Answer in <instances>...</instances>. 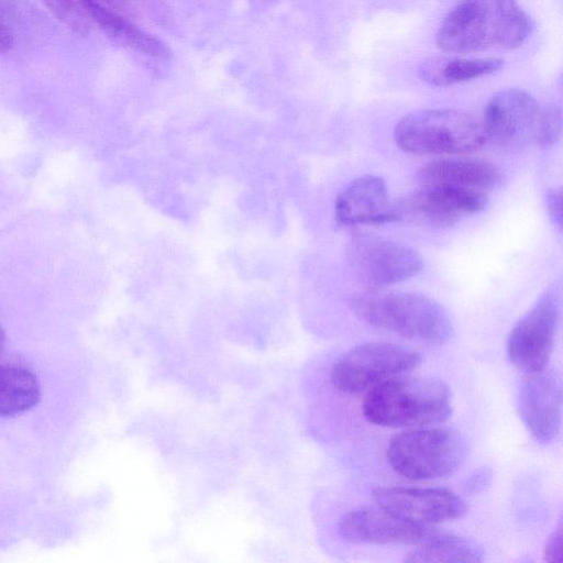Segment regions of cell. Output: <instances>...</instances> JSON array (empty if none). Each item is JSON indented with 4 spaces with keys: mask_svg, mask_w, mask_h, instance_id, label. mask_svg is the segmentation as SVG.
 <instances>
[{
    "mask_svg": "<svg viewBox=\"0 0 563 563\" xmlns=\"http://www.w3.org/2000/svg\"><path fill=\"white\" fill-rule=\"evenodd\" d=\"M533 25L518 0H460L440 23L435 43L455 53L512 49L529 37Z\"/></svg>",
    "mask_w": 563,
    "mask_h": 563,
    "instance_id": "1",
    "label": "cell"
},
{
    "mask_svg": "<svg viewBox=\"0 0 563 563\" xmlns=\"http://www.w3.org/2000/svg\"><path fill=\"white\" fill-rule=\"evenodd\" d=\"M451 400L441 379L398 375L368 389L362 409L371 423L380 427H423L449 419Z\"/></svg>",
    "mask_w": 563,
    "mask_h": 563,
    "instance_id": "2",
    "label": "cell"
},
{
    "mask_svg": "<svg viewBox=\"0 0 563 563\" xmlns=\"http://www.w3.org/2000/svg\"><path fill=\"white\" fill-rule=\"evenodd\" d=\"M351 307L364 322L408 339L442 343L453 331L446 310L416 292L374 289L356 296Z\"/></svg>",
    "mask_w": 563,
    "mask_h": 563,
    "instance_id": "3",
    "label": "cell"
},
{
    "mask_svg": "<svg viewBox=\"0 0 563 563\" xmlns=\"http://www.w3.org/2000/svg\"><path fill=\"white\" fill-rule=\"evenodd\" d=\"M394 139L400 150L416 155L471 153L486 142L483 124L453 109L409 113L395 125Z\"/></svg>",
    "mask_w": 563,
    "mask_h": 563,
    "instance_id": "4",
    "label": "cell"
},
{
    "mask_svg": "<svg viewBox=\"0 0 563 563\" xmlns=\"http://www.w3.org/2000/svg\"><path fill=\"white\" fill-rule=\"evenodd\" d=\"M387 460L399 475L413 481L454 473L467 455L464 437L450 428H424L395 434L387 445Z\"/></svg>",
    "mask_w": 563,
    "mask_h": 563,
    "instance_id": "5",
    "label": "cell"
},
{
    "mask_svg": "<svg viewBox=\"0 0 563 563\" xmlns=\"http://www.w3.org/2000/svg\"><path fill=\"white\" fill-rule=\"evenodd\" d=\"M421 363L411 349L385 342L357 345L342 355L331 369L333 386L345 394H357L407 373Z\"/></svg>",
    "mask_w": 563,
    "mask_h": 563,
    "instance_id": "6",
    "label": "cell"
},
{
    "mask_svg": "<svg viewBox=\"0 0 563 563\" xmlns=\"http://www.w3.org/2000/svg\"><path fill=\"white\" fill-rule=\"evenodd\" d=\"M486 192L448 186H423L393 200L391 222L426 229H443L463 217L483 211Z\"/></svg>",
    "mask_w": 563,
    "mask_h": 563,
    "instance_id": "7",
    "label": "cell"
},
{
    "mask_svg": "<svg viewBox=\"0 0 563 563\" xmlns=\"http://www.w3.org/2000/svg\"><path fill=\"white\" fill-rule=\"evenodd\" d=\"M346 253L356 277L376 289L407 280L423 268V260L416 250L367 232L354 233Z\"/></svg>",
    "mask_w": 563,
    "mask_h": 563,
    "instance_id": "8",
    "label": "cell"
},
{
    "mask_svg": "<svg viewBox=\"0 0 563 563\" xmlns=\"http://www.w3.org/2000/svg\"><path fill=\"white\" fill-rule=\"evenodd\" d=\"M560 316V289L550 286L509 332V361L526 374L544 369L552 354Z\"/></svg>",
    "mask_w": 563,
    "mask_h": 563,
    "instance_id": "9",
    "label": "cell"
},
{
    "mask_svg": "<svg viewBox=\"0 0 563 563\" xmlns=\"http://www.w3.org/2000/svg\"><path fill=\"white\" fill-rule=\"evenodd\" d=\"M542 107L521 89L494 95L485 108L483 129L486 141L505 152H516L536 141Z\"/></svg>",
    "mask_w": 563,
    "mask_h": 563,
    "instance_id": "10",
    "label": "cell"
},
{
    "mask_svg": "<svg viewBox=\"0 0 563 563\" xmlns=\"http://www.w3.org/2000/svg\"><path fill=\"white\" fill-rule=\"evenodd\" d=\"M373 498L379 507L417 525L457 519L467 511L464 500L445 488L379 487Z\"/></svg>",
    "mask_w": 563,
    "mask_h": 563,
    "instance_id": "11",
    "label": "cell"
},
{
    "mask_svg": "<svg viewBox=\"0 0 563 563\" xmlns=\"http://www.w3.org/2000/svg\"><path fill=\"white\" fill-rule=\"evenodd\" d=\"M339 532L346 541L357 544H417L433 539L440 531L417 525L379 507H362L345 514Z\"/></svg>",
    "mask_w": 563,
    "mask_h": 563,
    "instance_id": "12",
    "label": "cell"
},
{
    "mask_svg": "<svg viewBox=\"0 0 563 563\" xmlns=\"http://www.w3.org/2000/svg\"><path fill=\"white\" fill-rule=\"evenodd\" d=\"M562 393L554 371L541 369L528 374L518 394L519 416L536 441L549 444L559 434Z\"/></svg>",
    "mask_w": 563,
    "mask_h": 563,
    "instance_id": "13",
    "label": "cell"
},
{
    "mask_svg": "<svg viewBox=\"0 0 563 563\" xmlns=\"http://www.w3.org/2000/svg\"><path fill=\"white\" fill-rule=\"evenodd\" d=\"M391 207L387 185L376 175H364L351 181L338 196L335 218L340 225H379L391 222Z\"/></svg>",
    "mask_w": 563,
    "mask_h": 563,
    "instance_id": "14",
    "label": "cell"
},
{
    "mask_svg": "<svg viewBox=\"0 0 563 563\" xmlns=\"http://www.w3.org/2000/svg\"><path fill=\"white\" fill-rule=\"evenodd\" d=\"M417 178L423 186H448L487 194L501 184L504 174L497 165L483 159L441 158L423 165Z\"/></svg>",
    "mask_w": 563,
    "mask_h": 563,
    "instance_id": "15",
    "label": "cell"
},
{
    "mask_svg": "<svg viewBox=\"0 0 563 563\" xmlns=\"http://www.w3.org/2000/svg\"><path fill=\"white\" fill-rule=\"evenodd\" d=\"M78 1L90 21L120 46L152 58L166 59L170 56V49L164 41L136 26L98 0Z\"/></svg>",
    "mask_w": 563,
    "mask_h": 563,
    "instance_id": "16",
    "label": "cell"
},
{
    "mask_svg": "<svg viewBox=\"0 0 563 563\" xmlns=\"http://www.w3.org/2000/svg\"><path fill=\"white\" fill-rule=\"evenodd\" d=\"M500 58L430 57L421 62L418 74L421 80L432 86L460 84L499 70Z\"/></svg>",
    "mask_w": 563,
    "mask_h": 563,
    "instance_id": "17",
    "label": "cell"
},
{
    "mask_svg": "<svg viewBox=\"0 0 563 563\" xmlns=\"http://www.w3.org/2000/svg\"><path fill=\"white\" fill-rule=\"evenodd\" d=\"M40 398L41 385L31 371L16 365H0V417L29 411Z\"/></svg>",
    "mask_w": 563,
    "mask_h": 563,
    "instance_id": "18",
    "label": "cell"
},
{
    "mask_svg": "<svg viewBox=\"0 0 563 563\" xmlns=\"http://www.w3.org/2000/svg\"><path fill=\"white\" fill-rule=\"evenodd\" d=\"M406 562H479L482 553L470 541L440 531L433 539L420 544L405 559Z\"/></svg>",
    "mask_w": 563,
    "mask_h": 563,
    "instance_id": "19",
    "label": "cell"
},
{
    "mask_svg": "<svg viewBox=\"0 0 563 563\" xmlns=\"http://www.w3.org/2000/svg\"><path fill=\"white\" fill-rule=\"evenodd\" d=\"M47 10L75 33L86 35L90 19L78 0H41Z\"/></svg>",
    "mask_w": 563,
    "mask_h": 563,
    "instance_id": "20",
    "label": "cell"
},
{
    "mask_svg": "<svg viewBox=\"0 0 563 563\" xmlns=\"http://www.w3.org/2000/svg\"><path fill=\"white\" fill-rule=\"evenodd\" d=\"M561 130L562 115L560 108L555 106L542 107L536 134V143L543 148L552 146L560 139Z\"/></svg>",
    "mask_w": 563,
    "mask_h": 563,
    "instance_id": "21",
    "label": "cell"
},
{
    "mask_svg": "<svg viewBox=\"0 0 563 563\" xmlns=\"http://www.w3.org/2000/svg\"><path fill=\"white\" fill-rule=\"evenodd\" d=\"M545 206L552 222L561 229L562 227V189L552 188L545 195Z\"/></svg>",
    "mask_w": 563,
    "mask_h": 563,
    "instance_id": "22",
    "label": "cell"
},
{
    "mask_svg": "<svg viewBox=\"0 0 563 563\" xmlns=\"http://www.w3.org/2000/svg\"><path fill=\"white\" fill-rule=\"evenodd\" d=\"M563 554V539H562V529L559 527L551 538L549 539L545 550H544V560L547 562H562Z\"/></svg>",
    "mask_w": 563,
    "mask_h": 563,
    "instance_id": "23",
    "label": "cell"
},
{
    "mask_svg": "<svg viewBox=\"0 0 563 563\" xmlns=\"http://www.w3.org/2000/svg\"><path fill=\"white\" fill-rule=\"evenodd\" d=\"M492 471L489 468H479L470 476L465 484V489L471 493L481 492L490 483Z\"/></svg>",
    "mask_w": 563,
    "mask_h": 563,
    "instance_id": "24",
    "label": "cell"
},
{
    "mask_svg": "<svg viewBox=\"0 0 563 563\" xmlns=\"http://www.w3.org/2000/svg\"><path fill=\"white\" fill-rule=\"evenodd\" d=\"M14 43V34L10 25L0 16V54L9 52Z\"/></svg>",
    "mask_w": 563,
    "mask_h": 563,
    "instance_id": "25",
    "label": "cell"
},
{
    "mask_svg": "<svg viewBox=\"0 0 563 563\" xmlns=\"http://www.w3.org/2000/svg\"><path fill=\"white\" fill-rule=\"evenodd\" d=\"M102 4H111V5H119L122 3L123 0H98Z\"/></svg>",
    "mask_w": 563,
    "mask_h": 563,
    "instance_id": "26",
    "label": "cell"
},
{
    "mask_svg": "<svg viewBox=\"0 0 563 563\" xmlns=\"http://www.w3.org/2000/svg\"><path fill=\"white\" fill-rule=\"evenodd\" d=\"M5 343V334L2 328L0 327V352L2 351Z\"/></svg>",
    "mask_w": 563,
    "mask_h": 563,
    "instance_id": "27",
    "label": "cell"
}]
</instances>
